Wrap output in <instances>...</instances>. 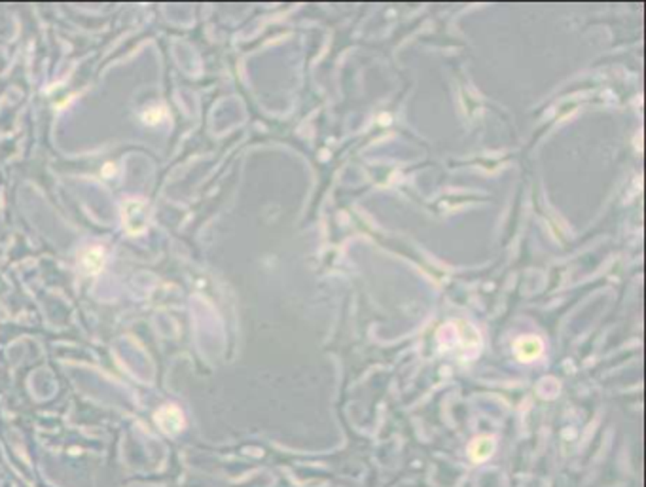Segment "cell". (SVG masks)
Here are the masks:
<instances>
[{
    "instance_id": "obj_1",
    "label": "cell",
    "mask_w": 646,
    "mask_h": 487,
    "mask_svg": "<svg viewBox=\"0 0 646 487\" xmlns=\"http://www.w3.org/2000/svg\"><path fill=\"white\" fill-rule=\"evenodd\" d=\"M122 222L129 233H140L148 226V207L142 199H129L122 209Z\"/></svg>"
},
{
    "instance_id": "obj_2",
    "label": "cell",
    "mask_w": 646,
    "mask_h": 487,
    "mask_svg": "<svg viewBox=\"0 0 646 487\" xmlns=\"http://www.w3.org/2000/svg\"><path fill=\"white\" fill-rule=\"evenodd\" d=\"M542 341L535 336H527V338H521V340L515 341V355L517 358L523 362H531L538 358L542 355Z\"/></svg>"
},
{
    "instance_id": "obj_3",
    "label": "cell",
    "mask_w": 646,
    "mask_h": 487,
    "mask_svg": "<svg viewBox=\"0 0 646 487\" xmlns=\"http://www.w3.org/2000/svg\"><path fill=\"white\" fill-rule=\"evenodd\" d=\"M156 421H158V424H160L161 429L167 432L181 431L182 423H184L182 413L179 411V408H174V406H165V408H161V410L156 413Z\"/></svg>"
},
{
    "instance_id": "obj_4",
    "label": "cell",
    "mask_w": 646,
    "mask_h": 487,
    "mask_svg": "<svg viewBox=\"0 0 646 487\" xmlns=\"http://www.w3.org/2000/svg\"><path fill=\"white\" fill-rule=\"evenodd\" d=\"M495 452V440L491 436H479L470 444V459L474 463H481V461H487Z\"/></svg>"
},
{
    "instance_id": "obj_5",
    "label": "cell",
    "mask_w": 646,
    "mask_h": 487,
    "mask_svg": "<svg viewBox=\"0 0 646 487\" xmlns=\"http://www.w3.org/2000/svg\"><path fill=\"white\" fill-rule=\"evenodd\" d=\"M104 264V252L103 249H91L82 256V267L83 272L88 273H99Z\"/></svg>"
}]
</instances>
